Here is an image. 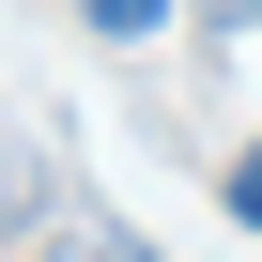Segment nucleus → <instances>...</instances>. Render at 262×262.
Here are the masks:
<instances>
[{"mask_svg":"<svg viewBox=\"0 0 262 262\" xmlns=\"http://www.w3.org/2000/svg\"><path fill=\"white\" fill-rule=\"evenodd\" d=\"M77 31H93V47H155V31H170V0H77Z\"/></svg>","mask_w":262,"mask_h":262,"instance_id":"f257e3e1","label":"nucleus"},{"mask_svg":"<svg viewBox=\"0 0 262 262\" xmlns=\"http://www.w3.org/2000/svg\"><path fill=\"white\" fill-rule=\"evenodd\" d=\"M31 201H47V170H31V155H0V231H16Z\"/></svg>","mask_w":262,"mask_h":262,"instance_id":"f03ea898","label":"nucleus"},{"mask_svg":"<svg viewBox=\"0 0 262 262\" xmlns=\"http://www.w3.org/2000/svg\"><path fill=\"white\" fill-rule=\"evenodd\" d=\"M62 262H155V247H139V231H77Z\"/></svg>","mask_w":262,"mask_h":262,"instance_id":"7ed1b4c3","label":"nucleus"},{"mask_svg":"<svg viewBox=\"0 0 262 262\" xmlns=\"http://www.w3.org/2000/svg\"><path fill=\"white\" fill-rule=\"evenodd\" d=\"M231 216H247V231H262V139H247V155H231Z\"/></svg>","mask_w":262,"mask_h":262,"instance_id":"20e7f679","label":"nucleus"},{"mask_svg":"<svg viewBox=\"0 0 262 262\" xmlns=\"http://www.w3.org/2000/svg\"><path fill=\"white\" fill-rule=\"evenodd\" d=\"M216 16H231V31H262V0H216Z\"/></svg>","mask_w":262,"mask_h":262,"instance_id":"39448f33","label":"nucleus"}]
</instances>
